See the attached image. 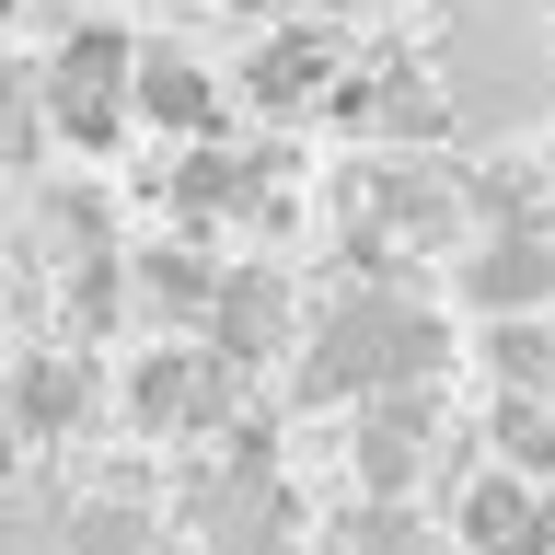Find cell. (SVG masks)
<instances>
[{
	"mask_svg": "<svg viewBox=\"0 0 555 555\" xmlns=\"http://www.w3.org/2000/svg\"><path fill=\"white\" fill-rule=\"evenodd\" d=\"M451 371V324L416 301L405 278H359L301 324V371H289V405H371L393 382H440Z\"/></svg>",
	"mask_w": 555,
	"mask_h": 555,
	"instance_id": "6da1fadb",
	"label": "cell"
},
{
	"mask_svg": "<svg viewBox=\"0 0 555 555\" xmlns=\"http://www.w3.org/2000/svg\"><path fill=\"white\" fill-rule=\"evenodd\" d=\"M440 93H451V128L463 139H520L532 116L555 104V35H544V0H451L440 24Z\"/></svg>",
	"mask_w": 555,
	"mask_h": 555,
	"instance_id": "7a4b0ae2",
	"label": "cell"
},
{
	"mask_svg": "<svg viewBox=\"0 0 555 555\" xmlns=\"http://www.w3.org/2000/svg\"><path fill=\"white\" fill-rule=\"evenodd\" d=\"M463 163H428V151H371L347 173V267L359 278H405L416 255L463 243ZM416 289V278H405Z\"/></svg>",
	"mask_w": 555,
	"mask_h": 555,
	"instance_id": "3957f363",
	"label": "cell"
},
{
	"mask_svg": "<svg viewBox=\"0 0 555 555\" xmlns=\"http://www.w3.org/2000/svg\"><path fill=\"white\" fill-rule=\"evenodd\" d=\"M173 520L197 532V555H289L301 544V486L278 463H243V451L197 440L185 475H173Z\"/></svg>",
	"mask_w": 555,
	"mask_h": 555,
	"instance_id": "277c9868",
	"label": "cell"
},
{
	"mask_svg": "<svg viewBox=\"0 0 555 555\" xmlns=\"http://www.w3.org/2000/svg\"><path fill=\"white\" fill-rule=\"evenodd\" d=\"M47 128L69 139V151H116L128 139V116H139V35L128 24H59V47H47Z\"/></svg>",
	"mask_w": 555,
	"mask_h": 555,
	"instance_id": "5b68a950",
	"label": "cell"
},
{
	"mask_svg": "<svg viewBox=\"0 0 555 555\" xmlns=\"http://www.w3.org/2000/svg\"><path fill=\"white\" fill-rule=\"evenodd\" d=\"M243 382H255V371H232L208 336L197 347L173 336V347H151V359L116 382V405H128L139 440H173V451H185V440H220V428L243 416Z\"/></svg>",
	"mask_w": 555,
	"mask_h": 555,
	"instance_id": "8992f818",
	"label": "cell"
},
{
	"mask_svg": "<svg viewBox=\"0 0 555 555\" xmlns=\"http://www.w3.org/2000/svg\"><path fill=\"white\" fill-rule=\"evenodd\" d=\"M324 116H336V128H359L371 151H440V139H463L428 59H347L336 93H324Z\"/></svg>",
	"mask_w": 555,
	"mask_h": 555,
	"instance_id": "52a82bcc",
	"label": "cell"
},
{
	"mask_svg": "<svg viewBox=\"0 0 555 555\" xmlns=\"http://www.w3.org/2000/svg\"><path fill=\"white\" fill-rule=\"evenodd\" d=\"M428 451H440V382H393V393H371L359 405V498H416V475H428Z\"/></svg>",
	"mask_w": 555,
	"mask_h": 555,
	"instance_id": "ba28073f",
	"label": "cell"
},
{
	"mask_svg": "<svg viewBox=\"0 0 555 555\" xmlns=\"http://www.w3.org/2000/svg\"><path fill=\"white\" fill-rule=\"evenodd\" d=\"M463 301H475L486 324H498V312H555V197L532 208V220H509V232H475Z\"/></svg>",
	"mask_w": 555,
	"mask_h": 555,
	"instance_id": "9c48e42d",
	"label": "cell"
},
{
	"mask_svg": "<svg viewBox=\"0 0 555 555\" xmlns=\"http://www.w3.org/2000/svg\"><path fill=\"white\" fill-rule=\"evenodd\" d=\"M336 69H347L336 24H267V35H255V59H243V81H232V93L255 104V116H312V104L336 93Z\"/></svg>",
	"mask_w": 555,
	"mask_h": 555,
	"instance_id": "30bf717a",
	"label": "cell"
},
{
	"mask_svg": "<svg viewBox=\"0 0 555 555\" xmlns=\"http://www.w3.org/2000/svg\"><path fill=\"white\" fill-rule=\"evenodd\" d=\"M451 544L463 555H555V498L544 475H463V498H451Z\"/></svg>",
	"mask_w": 555,
	"mask_h": 555,
	"instance_id": "8fae6325",
	"label": "cell"
},
{
	"mask_svg": "<svg viewBox=\"0 0 555 555\" xmlns=\"http://www.w3.org/2000/svg\"><path fill=\"white\" fill-rule=\"evenodd\" d=\"M232 371H267V359H289V336H301V301H289V278L278 267H220V301H208L197 324Z\"/></svg>",
	"mask_w": 555,
	"mask_h": 555,
	"instance_id": "7c38bea8",
	"label": "cell"
},
{
	"mask_svg": "<svg viewBox=\"0 0 555 555\" xmlns=\"http://www.w3.org/2000/svg\"><path fill=\"white\" fill-rule=\"evenodd\" d=\"M93 416H104V371H93V359H69V347L12 359V440L59 451V440H81Z\"/></svg>",
	"mask_w": 555,
	"mask_h": 555,
	"instance_id": "4fadbf2b",
	"label": "cell"
},
{
	"mask_svg": "<svg viewBox=\"0 0 555 555\" xmlns=\"http://www.w3.org/2000/svg\"><path fill=\"white\" fill-rule=\"evenodd\" d=\"M59 532H69V555H163L151 475H139V463H104V486H93V498H69Z\"/></svg>",
	"mask_w": 555,
	"mask_h": 555,
	"instance_id": "5bb4252c",
	"label": "cell"
},
{
	"mask_svg": "<svg viewBox=\"0 0 555 555\" xmlns=\"http://www.w3.org/2000/svg\"><path fill=\"white\" fill-rule=\"evenodd\" d=\"M139 116L173 139H220L232 116H220V81L197 69V47H139Z\"/></svg>",
	"mask_w": 555,
	"mask_h": 555,
	"instance_id": "9a60e30c",
	"label": "cell"
},
{
	"mask_svg": "<svg viewBox=\"0 0 555 555\" xmlns=\"http://www.w3.org/2000/svg\"><path fill=\"white\" fill-rule=\"evenodd\" d=\"M208 301H220L208 243H163V255L128 267V312H151V324H208Z\"/></svg>",
	"mask_w": 555,
	"mask_h": 555,
	"instance_id": "2e32d148",
	"label": "cell"
},
{
	"mask_svg": "<svg viewBox=\"0 0 555 555\" xmlns=\"http://www.w3.org/2000/svg\"><path fill=\"white\" fill-rule=\"evenodd\" d=\"M544 197H555V173L509 163V151H486V163H463V220H475V232H509V220H532Z\"/></svg>",
	"mask_w": 555,
	"mask_h": 555,
	"instance_id": "e0dca14e",
	"label": "cell"
},
{
	"mask_svg": "<svg viewBox=\"0 0 555 555\" xmlns=\"http://www.w3.org/2000/svg\"><path fill=\"white\" fill-rule=\"evenodd\" d=\"M486 451L509 475H555V393H498L486 405Z\"/></svg>",
	"mask_w": 555,
	"mask_h": 555,
	"instance_id": "ac0fdd59",
	"label": "cell"
},
{
	"mask_svg": "<svg viewBox=\"0 0 555 555\" xmlns=\"http://www.w3.org/2000/svg\"><path fill=\"white\" fill-rule=\"evenodd\" d=\"M336 555H440V544H428V520H416L405 498H359V509L336 520Z\"/></svg>",
	"mask_w": 555,
	"mask_h": 555,
	"instance_id": "d6986e66",
	"label": "cell"
},
{
	"mask_svg": "<svg viewBox=\"0 0 555 555\" xmlns=\"http://www.w3.org/2000/svg\"><path fill=\"white\" fill-rule=\"evenodd\" d=\"M47 139H59V128H47V93H24V81H0V173H24L35 151H47Z\"/></svg>",
	"mask_w": 555,
	"mask_h": 555,
	"instance_id": "ffe728a7",
	"label": "cell"
},
{
	"mask_svg": "<svg viewBox=\"0 0 555 555\" xmlns=\"http://www.w3.org/2000/svg\"><path fill=\"white\" fill-rule=\"evenodd\" d=\"M59 509H69V498H24V509H0V555H69Z\"/></svg>",
	"mask_w": 555,
	"mask_h": 555,
	"instance_id": "44dd1931",
	"label": "cell"
},
{
	"mask_svg": "<svg viewBox=\"0 0 555 555\" xmlns=\"http://www.w3.org/2000/svg\"><path fill=\"white\" fill-rule=\"evenodd\" d=\"M0 428H12V371H0Z\"/></svg>",
	"mask_w": 555,
	"mask_h": 555,
	"instance_id": "7402d4cb",
	"label": "cell"
},
{
	"mask_svg": "<svg viewBox=\"0 0 555 555\" xmlns=\"http://www.w3.org/2000/svg\"><path fill=\"white\" fill-rule=\"evenodd\" d=\"M232 12H278V0H232Z\"/></svg>",
	"mask_w": 555,
	"mask_h": 555,
	"instance_id": "603a6c76",
	"label": "cell"
},
{
	"mask_svg": "<svg viewBox=\"0 0 555 555\" xmlns=\"http://www.w3.org/2000/svg\"><path fill=\"white\" fill-rule=\"evenodd\" d=\"M0 509H12V486H0Z\"/></svg>",
	"mask_w": 555,
	"mask_h": 555,
	"instance_id": "cb8c5ba5",
	"label": "cell"
}]
</instances>
